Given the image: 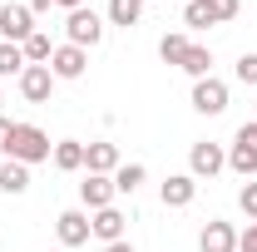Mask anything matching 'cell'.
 I'll return each mask as SVG.
<instances>
[{
  "mask_svg": "<svg viewBox=\"0 0 257 252\" xmlns=\"http://www.w3.org/2000/svg\"><path fill=\"white\" fill-rule=\"evenodd\" d=\"M193 109L208 114V119L223 114V109H227V84H223V79H213V74H208V79H193Z\"/></svg>",
  "mask_w": 257,
  "mask_h": 252,
  "instance_id": "5",
  "label": "cell"
},
{
  "mask_svg": "<svg viewBox=\"0 0 257 252\" xmlns=\"http://www.w3.org/2000/svg\"><path fill=\"white\" fill-rule=\"evenodd\" d=\"M50 158H55L60 173H79V168H84V144H79V139H60Z\"/></svg>",
  "mask_w": 257,
  "mask_h": 252,
  "instance_id": "15",
  "label": "cell"
},
{
  "mask_svg": "<svg viewBox=\"0 0 257 252\" xmlns=\"http://www.w3.org/2000/svg\"><path fill=\"white\" fill-rule=\"evenodd\" d=\"M232 74H237V84H252V89H257V55H237Z\"/></svg>",
  "mask_w": 257,
  "mask_h": 252,
  "instance_id": "24",
  "label": "cell"
},
{
  "mask_svg": "<svg viewBox=\"0 0 257 252\" xmlns=\"http://www.w3.org/2000/svg\"><path fill=\"white\" fill-rule=\"evenodd\" d=\"M188 45H193V40H188L183 30L163 35V40H159V60H163V64H183V55H188Z\"/></svg>",
  "mask_w": 257,
  "mask_h": 252,
  "instance_id": "18",
  "label": "cell"
},
{
  "mask_svg": "<svg viewBox=\"0 0 257 252\" xmlns=\"http://www.w3.org/2000/svg\"><path fill=\"white\" fill-rule=\"evenodd\" d=\"M178 69H188L193 79H208V74H213V50H208V45H188V55H183Z\"/></svg>",
  "mask_w": 257,
  "mask_h": 252,
  "instance_id": "16",
  "label": "cell"
},
{
  "mask_svg": "<svg viewBox=\"0 0 257 252\" xmlns=\"http://www.w3.org/2000/svg\"><path fill=\"white\" fill-rule=\"evenodd\" d=\"M159 198H163V208H188L193 198H198V178H193V173H168Z\"/></svg>",
  "mask_w": 257,
  "mask_h": 252,
  "instance_id": "9",
  "label": "cell"
},
{
  "mask_svg": "<svg viewBox=\"0 0 257 252\" xmlns=\"http://www.w3.org/2000/svg\"><path fill=\"white\" fill-rule=\"evenodd\" d=\"M237 208H242L247 218H257V178H247V183L237 188Z\"/></svg>",
  "mask_w": 257,
  "mask_h": 252,
  "instance_id": "25",
  "label": "cell"
},
{
  "mask_svg": "<svg viewBox=\"0 0 257 252\" xmlns=\"http://www.w3.org/2000/svg\"><path fill=\"white\" fill-rule=\"evenodd\" d=\"M30 35H35V10L30 5H0V40L25 45Z\"/></svg>",
  "mask_w": 257,
  "mask_h": 252,
  "instance_id": "4",
  "label": "cell"
},
{
  "mask_svg": "<svg viewBox=\"0 0 257 252\" xmlns=\"http://www.w3.org/2000/svg\"><path fill=\"white\" fill-rule=\"evenodd\" d=\"M50 5H55V0H30V10H35V15H40V10H50Z\"/></svg>",
  "mask_w": 257,
  "mask_h": 252,
  "instance_id": "31",
  "label": "cell"
},
{
  "mask_svg": "<svg viewBox=\"0 0 257 252\" xmlns=\"http://www.w3.org/2000/svg\"><path fill=\"white\" fill-rule=\"evenodd\" d=\"M79 203L99 213V208H114V178H104V173H89L84 183H79Z\"/></svg>",
  "mask_w": 257,
  "mask_h": 252,
  "instance_id": "11",
  "label": "cell"
},
{
  "mask_svg": "<svg viewBox=\"0 0 257 252\" xmlns=\"http://www.w3.org/2000/svg\"><path fill=\"white\" fill-rule=\"evenodd\" d=\"M20 50H25V64H50V55H55V45H50V35H45V30H35Z\"/></svg>",
  "mask_w": 257,
  "mask_h": 252,
  "instance_id": "21",
  "label": "cell"
},
{
  "mask_svg": "<svg viewBox=\"0 0 257 252\" xmlns=\"http://www.w3.org/2000/svg\"><path fill=\"white\" fill-rule=\"evenodd\" d=\"M144 178H149L144 163H119V168H114V193H139Z\"/></svg>",
  "mask_w": 257,
  "mask_h": 252,
  "instance_id": "17",
  "label": "cell"
},
{
  "mask_svg": "<svg viewBox=\"0 0 257 252\" xmlns=\"http://www.w3.org/2000/svg\"><path fill=\"white\" fill-rule=\"evenodd\" d=\"M99 40H104V20H99L89 5H79V10H69V20H64V45H79V50H94Z\"/></svg>",
  "mask_w": 257,
  "mask_h": 252,
  "instance_id": "2",
  "label": "cell"
},
{
  "mask_svg": "<svg viewBox=\"0 0 257 252\" xmlns=\"http://www.w3.org/2000/svg\"><path fill=\"white\" fill-rule=\"evenodd\" d=\"M232 144H247V149H257V119L237 129V139H232Z\"/></svg>",
  "mask_w": 257,
  "mask_h": 252,
  "instance_id": "28",
  "label": "cell"
},
{
  "mask_svg": "<svg viewBox=\"0 0 257 252\" xmlns=\"http://www.w3.org/2000/svg\"><path fill=\"white\" fill-rule=\"evenodd\" d=\"M50 154H55V144H50V134L40 124H15L10 129V154L5 158H15V163L30 168V163H45Z\"/></svg>",
  "mask_w": 257,
  "mask_h": 252,
  "instance_id": "1",
  "label": "cell"
},
{
  "mask_svg": "<svg viewBox=\"0 0 257 252\" xmlns=\"http://www.w3.org/2000/svg\"><path fill=\"white\" fill-rule=\"evenodd\" d=\"M198 247H203V252H237V227H232V222H223V218H213L208 227H203Z\"/></svg>",
  "mask_w": 257,
  "mask_h": 252,
  "instance_id": "12",
  "label": "cell"
},
{
  "mask_svg": "<svg viewBox=\"0 0 257 252\" xmlns=\"http://www.w3.org/2000/svg\"><path fill=\"white\" fill-rule=\"evenodd\" d=\"M124 213H119V208H99L94 218H89V237H99V242H104V247H109V242H124Z\"/></svg>",
  "mask_w": 257,
  "mask_h": 252,
  "instance_id": "10",
  "label": "cell"
},
{
  "mask_svg": "<svg viewBox=\"0 0 257 252\" xmlns=\"http://www.w3.org/2000/svg\"><path fill=\"white\" fill-rule=\"evenodd\" d=\"M183 5H188V0H183Z\"/></svg>",
  "mask_w": 257,
  "mask_h": 252,
  "instance_id": "34",
  "label": "cell"
},
{
  "mask_svg": "<svg viewBox=\"0 0 257 252\" xmlns=\"http://www.w3.org/2000/svg\"><path fill=\"white\" fill-rule=\"evenodd\" d=\"M55 232H60V247H84L89 242V213L84 208H64L55 218Z\"/></svg>",
  "mask_w": 257,
  "mask_h": 252,
  "instance_id": "6",
  "label": "cell"
},
{
  "mask_svg": "<svg viewBox=\"0 0 257 252\" xmlns=\"http://www.w3.org/2000/svg\"><path fill=\"white\" fill-rule=\"evenodd\" d=\"M84 168L114 178V168H119V149H114V144H84Z\"/></svg>",
  "mask_w": 257,
  "mask_h": 252,
  "instance_id": "13",
  "label": "cell"
},
{
  "mask_svg": "<svg viewBox=\"0 0 257 252\" xmlns=\"http://www.w3.org/2000/svg\"><path fill=\"white\" fill-rule=\"evenodd\" d=\"M55 5H64V10H79V5H84V0H55Z\"/></svg>",
  "mask_w": 257,
  "mask_h": 252,
  "instance_id": "32",
  "label": "cell"
},
{
  "mask_svg": "<svg viewBox=\"0 0 257 252\" xmlns=\"http://www.w3.org/2000/svg\"><path fill=\"white\" fill-rule=\"evenodd\" d=\"M208 5H213V20H218V25H227V20L237 15V5H242V0H208Z\"/></svg>",
  "mask_w": 257,
  "mask_h": 252,
  "instance_id": "26",
  "label": "cell"
},
{
  "mask_svg": "<svg viewBox=\"0 0 257 252\" xmlns=\"http://www.w3.org/2000/svg\"><path fill=\"white\" fill-rule=\"evenodd\" d=\"M25 188H30V168H25V163H15V158H0V193L20 198Z\"/></svg>",
  "mask_w": 257,
  "mask_h": 252,
  "instance_id": "14",
  "label": "cell"
},
{
  "mask_svg": "<svg viewBox=\"0 0 257 252\" xmlns=\"http://www.w3.org/2000/svg\"><path fill=\"white\" fill-rule=\"evenodd\" d=\"M5 74H15V79L25 74V50L10 45V40H0V79H5Z\"/></svg>",
  "mask_w": 257,
  "mask_h": 252,
  "instance_id": "22",
  "label": "cell"
},
{
  "mask_svg": "<svg viewBox=\"0 0 257 252\" xmlns=\"http://www.w3.org/2000/svg\"><path fill=\"white\" fill-rule=\"evenodd\" d=\"M227 168H232V173H242V178H257V149L232 144V149H227Z\"/></svg>",
  "mask_w": 257,
  "mask_h": 252,
  "instance_id": "19",
  "label": "cell"
},
{
  "mask_svg": "<svg viewBox=\"0 0 257 252\" xmlns=\"http://www.w3.org/2000/svg\"><path fill=\"white\" fill-rule=\"evenodd\" d=\"M183 25H188V30L218 25V20H213V5H208V0H188V5H183Z\"/></svg>",
  "mask_w": 257,
  "mask_h": 252,
  "instance_id": "23",
  "label": "cell"
},
{
  "mask_svg": "<svg viewBox=\"0 0 257 252\" xmlns=\"http://www.w3.org/2000/svg\"><path fill=\"white\" fill-rule=\"evenodd\" d=\"M223 168H227V149H223V144L203 139V144L188 149V173H193V178H213V173H223Z\"/></svg>",
  "mask_w": 257,
  "mask_h": 252,
  "instance_id": "3",
  "label": "cell"
},
{
  "mask_svg": "<svg viewBox=\"0 0 257 252\" xmlns=\"http://www.w3.org/2000/svg\"><path fill=\"white\" fill-rule=\"evenodd\" d=\"M104 252H134V242H109Z\"/></svg>",
  "mask_w": 257,
  "mask_h": 252,
  "instance_id": "30",
  "label": "cell"
},
{
  "mask_svg": "<svg viewBox=\"0 0 257 252\" xmlns=\"http://www.w3.org/2000/svg\"><path fill=\"white\" fill-rule=\"evenodd\" d=\"M139 15H144V0H109V25H139Z\"/></svg>",
  "mask_w": 257,
  "mask_h": 252,
  "instance_id": "20",
  "label": "cell"
},
{
  "mask_svg": "<svg viewBox=\"0 0 257 252\" xmlns=\"http://www.w3.org/2000/svg\"><path fill=\"white\" fill-rule=\"evenodd\" d=\"M89 69V50H79V45H55V55H50V74L55 79H79Z\"/></svg>",
  "mask_w": 257,
  "mask_h": 252,
  "instance_id": "7",
  "label": "cell"
},
{
  "mask_svg": "<svg viewBox=\"0 0 257 252\" xmlns=\"http://www.w3.org/2000/svg\"><path fill=\"white\" fill-rule=\"evenodd\" d=\"M10 129H15V124H10V119H5V114H0V158L10 154Z\"/></svg>",
  "mask_w": 257,
  "mask_h": 252,
  "instance_id": "29",
  "label": "cell"
},
{
  "mask_svg": "<svg viewBox=\"0 0 257 252\" xmlns=\"http://www.w3.org/2000/svg\"><path fill=\"white\" fill-rule=\"evenodd\" d=\"M237 252H257V222H247V227L237 232Z\"/></svg>",
  "mask_w": 257,
  "mask_h": 252,
  "instance_id": "27",
  "label": "cell"
},
{
  "mask_svg": "<svg viewBox=\"0 0 257 252\" xmlns=\"http://www.w3.org/2000/svg\"><path fill=\"white\" fill-rule=\"evenodd\" d=\"M20 94L30 99V104H50V94H55V74H50V64H25V74H20Z\"/></svg>",
  "mask_w": 257,
  "mask_h": 252,
  "instance_id": "8",
  "label": "cell"
},
{
  "mask_svg": "<svg viewBox=\"0 0 257 252\" xmlns=\"http://www.w3.org/2000/svg\"><path fill=\"white\" fill-rule=\"evenodd\" d=\"M0 104H5V94H0Z\"/></svg>",
  "mask_w": 257,
  "mask_h": 252,
  "instance_id": "33",
  "label": "cell"
}]
</instances>
